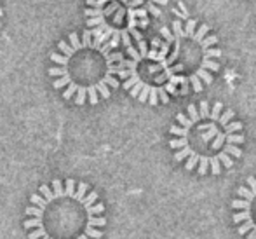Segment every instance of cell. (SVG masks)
<instances>
[{
    "instance_id": "7a4b0ae2",
    "label": "cell",
    "mask_w": 256,
    "mask_h": 239,
    "mask_svg": "<svg viewBox=\"0 0 256 239\" xmlns=\"http://www.w3.org/2000/svg\"><path fill=\"white\" fill-rule=\"evenodd\" d=\"M104 227L98 192L74 178L42 185L26 206L28 239H102Z\"/></svg>"
},
{
    "instance_id": "ba28073f",
    "label": "cell",
    "mask_w": 256,
    "mask_h": 239,
    "mask_svg": "<svg viewBox=\"0 0 256 239\" xmlns=\"http://www.w3.org/2000/svg\"><path fill=\"white\" fill-rule=\"evenodd\" d=\"M152 4H160V6H166V4L169 2V0H150Z\"/></svg>"
},
{
    "instance_id": "30bf717a",
    "label": "cell",
    "mask_w": 256,
    "mask_h": 239,
    "mask_svg": "<svg viewBox=\"0 0 256 239\" xmlns=\"http://www.w3.org/2000/svg\"><path fill=\"white\" fill-rule=\"evenodd\" d=\"M2 18H4V9L0 7V28H2Z\"/></svg>"
},
{
    "instance_id": "9c48e42d",
    "label": "cell",
    "mask_w": 256,
    "mask_h": 239,
    "mask_svg": "<svg viewBox=\"0 0 256 239\" xmlns=\"http://www.w3.org/2000/svg\"><path fill=\"white\" fill-rule=\"evenodd\" d=\"M180 9H182V14H185V16H186V14H188V13H186V9H185V4H183V2H180Z\"/></svg>"
},
{
    "instance_id": "277c9868",
    "label": "cell",
    "mask_w": 256,
    "mask_h": 239,
    "mask_svg": "<svg viewBox=\"0 0 256 239\" xmlns=\"http://www.w3.org/2000/svg\"><path fill=\"white\" fill-rule=\"evenodd\" d=\"M128 60L122 58L117 65V77L124 79V89L142 103L155 107L157 103H169V95H176L180 79L171 72L168 54L171 44L164 42L160 48H150L145 41L138 48L129 46Z\"/></svg>"
},
{
    "instance_id": "6da1fadb",
    "label": "cell",
    "mask_w": 256,
    "mask_h": 239,
    "mask_svg": "<svg viewBox=\"0 0 256 239\" xmlns=\"http://www.w3.org/2000/svg\"><path fill=\"white\" fill-rule=\"evenodd\" d=\"M176 121L178 126L169 129L174 136L169 147L174 150V161L183 162L186 171L220 175L242 155V122L234 121V110H223L220 101L212 107L208 101H200L199 107L188 105L186 114H178Z\"/></svg>"
},
{
    "instance_id": "8992f818",
    "label": "cell",
    "mask_w": 256,
    "mask_h": 239,
    "mask_svg": "<svg viewBox=\"0 0 256 239\" xmlns=\"http://www.w3.org/2000/svg\"><path fill=\"white\" fill-rule=\"evenodd\" d=\"M196 27H197V21L196 20H188V21H186V27L183 28V32H185L186 35H194V34H196Z\"/></svg>"
},
{
    "instance_id": "5b68a950",
    "label": "cell",
    "mask_w": 256,
    "mask_h": 239,
    "mask_svg": "<svg viewBox=\"0 0 256 239\" xmlns=\"http://www.w3.org/2000/svg\"><path fill=\"white\" fill-rule=\"evenodd\" d=\"M232 220L244 239H256V176L237 189L232 201Z\"/></svg>"
},
{
    "instance_id": "52a82bcc",
    "label": "cell",
    "mask_w": 256,
    "mask_h": 239,
    "mask_svg": "<svg viewBox=\"0 0 256 239\" xmlns=\"http://www.w3.org/2000/svg\"><path fill=\"white\" fill-rule=\"evenodd\" d=\"M148 13H152L154 16H157V18L162 14V13H160V9H158V7L155 6V4H150V6H148Z\"/></svg>"
},
{
    "instance_id": "3957f363",
    "label": "cell",
    "mask_w": 256,
    "mask_h": 239,
    "mask_svg": "<svg viewBox=\"0 0 256 239\" xmlns=\"http://www.w3.org/2000/svg\"><path fill=\"white\" fill-rule=\"evenodd\" d=\"M122 58V53H112L110 44L92 37L89 30L82 35L72 32L51 54L49 75L64 100L96 105L118 88L117 65Z\"/></svg>"
}]
</instances>
